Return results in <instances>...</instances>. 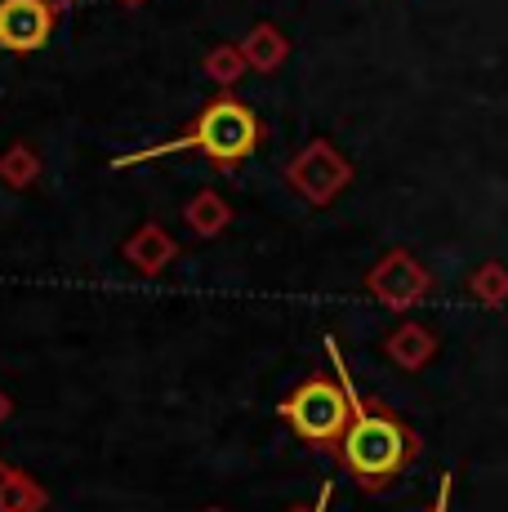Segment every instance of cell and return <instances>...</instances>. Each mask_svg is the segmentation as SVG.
Here are the masks:
<instances>
[{"instance_id": "6", "label": "cell", "mask_w": 508, "mask_h": 512, "mask_svg": "<svg viewBox=\"0 0 508 512\" xmlns=\"http://www.w3.org/2000/svg\"><path fill=\"white\" fill-rule=\"evenodd\" d=\"M54 9L45 0H0V49L36 54L54 32Z\"/></svg>"}, {"instance_id": "14", "label": "cell", "mask_w": 508, "mask_h": 512, "mask_svg": "<svg viewBox=\"0 0 508 512\" xmlns=\"http://www.w3.org/2000/svg\"><path fill=\"white\" fill-rule=\"evenodd\" d=\"M201 67H205V76H210L219 90H232V85H237L241 76L250 72V67H246V54H241V45H214L210 54L201 58Z\"/></svg>"}, {"instance_id": "7", "label": "cell", "mask_w": 508, "mask_h": 512, "mask_svg": "<svg viewBox=\"0 0 508 512\" xmlns=\"http://www.w3.org/2000/svg\"><path fill=\"white\" fill-rule=\"evenodd\" d=\"M384 357L393 361L397 370L415 374V370H424L428 361L437 357V334L428 330L424 321H402V326L388 330V339H384Z\"/></svg>"}, {"instance_id": "16", "label": "cell", "mask_w": 508, "mask_h": 512, "mask_svg": "<svg viewBox=\"0 0 508 512\" xmlns=\"http://www.w3.org/2000/svg\"><path fill=\"white\" fill-rule=\"evenodd\" d=\"M326 508H330V486L317 495V504H299V508H290V512H326Z\"/></svg>"}, {"instance_id": "17", "label": "cell", "mask_w": 508, "mask_h": 512, "mask_svg": "<svg viewBox=\"0 0 508 512\" xmlns=\"http://www.w3.org/2000/svg\"><path fill=\"white\" fill-rule=\"evenodd\" d=\"M9 415H14V401H9V392L0 388V423H5Z\"/></svg>"}, {"instance_id": "21", "label": "cell", "mask_w": 508, "mask_h": 512, "mask_svg": "<svg viewBox=\"0 0 508 512\" xmlns=\"http://www.w3.org/2000/svg\"><path fill=\"white\" fill-rule=\"evenodd\" d=\"M205 512H223V508H205Z\"/></svg>"}, {"instance_id": "8", "label": "cell", "mask_w": 508, "mask_h": 512, "mask_svg": "<svg viewBox=\"0 0 508 512\" xmlns=\"http://www.w3.org/2000/svg\"><path fill=\"white\" fill-rule=\"evenodd\" d=\"M121 254L130 268L143 272V277H156V272H165L174 259H179V245H174V236L165 232L161 223H143V228L121 245Z\"/></svg>"}, {"instance_id": "19", "label": "cell", "mask_w": 508, "mask_h": 512, "mask_svg": "<svg viewBox=\"0 0 508 512\" xmlns=\"http://www.w3.org/2000/svg\"><path fill=\"white\" fill-rule=\"evenodd\" d=\"M5 472H9V464H5V459H0V481H5Z\"/></svg>"}, {"instance_id": "18", "label": "cell", "mask_w": 508, "mask_h": 512, "mask_svg": "<svg viewBox=\"0 0 508 512\" xmlns=\"http://www.w3.org/2000/svg\"><path fill=\"white\" fill-rule=\"evenodd\" d=\"M45 5H50V9H54V14H67V9H72V5H76V0H45Z\"/></svg>"}, {"instance_id": "5", "label": "cell", "mask_w": 508, "mask_h": 512, "mask_svg": "<svg viewBox=\"0 0 508 512\" xmlns=\"http://www.w3.org/2000/svg\"><path fill=\"white\" fill-rule=\"evenodd\" d=\"M366 294L393 312H410L433 294V277L410 250H388L375 268L366 272Z\"/></svg>"}, {"instance_id": "2", "label": "cell", "mask_w": 508, "mask_h": 512, "mask_svg": "<svg viewBox=\"0 0 508 512\" xmlns=\"http://www.w3.org/2000/svg\"><path fill=\"white\" fill-rule=\"evenodd\" d=\"M259 143H263V121L232 90H223L219 98H210V103L183 125V134H174V139H165L156 147H143V152L116 156L112 170L148 165L156 156H174V152H201V156H210L214 165L232 170V165L250 161V156L259 152Z\"/></svg>"}, {"instance_id": "12", "label": "cell", "mask_w": 508, "mask_h": 512, "mask_svg": "<svg viewBox=\"0 0 508 512\" xmlns=\"http://www.w3.org/2000/svg\"><path fill=\"white\" fill-rule=\"evenodd\" d=\"M36 179H41V156L32 152V143H9L0 152V183L14 187V192H27Z\"/></svg>"}, {"instance_id": "4", "label": "cell", "mask_w": 508, "mask_h": 512, "mask_svg": "<svg viewBox=\"0 0 508 512\" xmlns=\"http://www.w3.org/2000/svg\"><path fill=\"white\" fill-rule=\"evenodd\" d=\"M286 183L304 196L308 205H330L348 183H353V165L330 139H312L308 147H299L295 161L286 165Z\"/></svg>"}, {"instance_id": "13", "label": "cell", "mask_w": 508, "mask_h": 512, "mask_svg": "<svg viewBox=\"0 0 508 512\" xmlns=\"http://www.w3.org/2000/svg\"><path fill=\"white\" fill-rule=\"evenodd\" d=\"M468 294H473L482 308H504L508 303V268L504 263H482V268L468 272Z\"/></svg>"}, {"instance_id": "10", "label": "cell", "mask_w": 508, "mask_h": 512, "mask_svg": "<svg viewBox=\"0 0 508 512\" xmlns=\"http://www.w3.org/2000/svg\"><path fill=\"white\" fill-rule=\"evenodd\" d=\"M50 508V495L45 486L23 468H9L5 481H0V512H45Z\"/></svg>"}, {"instance_id": "3", "label": "cell", "mask_w": 508, "mask_h": 512, "mask_svg": "<svg viewBox=\"0 0 508 512\" xmlns=\"http://www.w3.org/2000/svg\"><path fill=\"white\" fill-rule=\"evenodd\" d=\"M326 352L335 361V374H308L299 388H290V397H281L277 415L290 423V432L304 446L335 455L353 423V374H348V361L335 339H326Z\"/></svg>"}, {"instance_id": "11", "label": "cell", "mask_w": 508, "mask_h": 512, "mask_svg": "<svg viewBox=\"0 0 508 512\" xmlns=\"http://www.w3.org/2000/svg\"><path fill=\"white\" fill-rule=\"evenodd\" d=\"M183 219H188V228L197 232V236H219V232L232 223V205L223 201L219 192H210V187H205V192H197V196L188 201Z\"/></svg>"}, {"instance_id": "1", "label": "cell", "mask_w": 508, "mask_h": 512, "mask_svg": "<svg viewBox=\"0 0 508 512\" xmlns=\"http://www.w3.org/2000/svg\"><path fill=\"white\" fill-rule=\"evenodd\" d=\"M419 450H424V441L406 423V415H397L388 401L366 397L353 383V423H348L344 441L335 450L339 468L366 495H384L397 477H406V468L419 459Z\"/></svg>"}, {"instance_id": "15", "label": "cell", "mask_w": 508, "mask_h": 512, "mask_svg": "<svg viewBox=\"0 0 508 512\" xmlns=\"http://www.w3.org/2000/svg\"><path fill=\"white\" fill-rule=\"evenodd\" d=\"M451 486H455V481H451V472H446V477H442V490H437V499H433V504H428L424 512H451Z\"/></svg>"}, {"instance_id": "9", "label": "cell", "mask_w": 508, "mask_h": 512, "mask_svg": "<svg viewBox=\"0 0 508 512\" xmlns=\"http://www.w3.org/2000/svg\"><path fill=\"white\" fill-rule=\"evenodd\" d=\"M241 54H246V67H250V72L272 76V72H281V63L290 58V41L281 36V27L254 23L250 32H246V41H241Z\"/></svg>"}, {"instance_id": "20", "label": "cell", "mask_w": 508, "mask_h": 512, "mask_svg": "<svg viewBox=\"0 0 508 512\" xmlns=\"http://www.w3.org/2000/svg\"><path fill=\"white\" fill-rule=\"evenodd\" d=\"M116 5H143V0H116Z\"/></svg>"}]
</instances>
